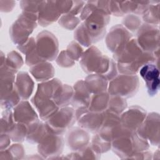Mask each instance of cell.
Masks as SVG:
<instances>
[{
	"mask_svg": "<svg viewBox=\"0 0 160 160\" xmlns=\"http://www.w3.org/2000/svg\"><path fill=\"white\" fill-rule=\"evenodd\" d=\"M117 69L124 74L134 75L144 64L152 63L157 59L152 53L146 52L138 45L136 39H130L114 54Z\"/></svg>",
	"mask_w": 160,
	"mask_h": 160,
	"instance_id": "6da1fadb",
	"label": "cell"
},
{
	"mask_svg": "<svg viewBox=\"0 0 160 160\" xmlns=\"http://www.w3.org/2000/svg\"><path fill=\"white\" fill-rule=\"evenodd\" d=\"M80 64L82 69L86 73L103 75L108 81L112 80L117 76V65L114 61L102 54L94 46L82 54Z\"/></svg>",
	"mask_w": 160,
	"mask_h": 160,
	"instance_id": "7a4b0ae2",
	"label": "cell"
},
{
	"mask_svg": "<svg viewBox=\"0 0 160 160\" xmlns=\"http://www.w3.org/2000/svg\"><path fill=\"white\" fill-rule=\"evenodd\" d=\"M38 15L23 12L9 29V34L12 41L18 45H22L29 39V36L36 28Z\"/></svg>",
	"mask_w": 160,
	"mask_h": 160,
	"instance_id": "3957f363",
	"label": "cell"
},
{
	"mask_svg": "<svg viewBox=\"0 0 160 160\" xmlns=\"http://www.w3.org/2000/svg\"><path fill=\"white\" fill-rule=\"evenodd\" d=\"M139 86V78L136 74H122L111 80L108 86V93L111 96L130 98L136 94Z\"/></svg>",
	"mask_w": 160,
	"mask_h": 160,
	"instance_id": "277c9868",
	"label": "cell"
},
{
	"mask_svg": "<svg viewBox=\"0 0 160 160\" xmlns=\"http://www.w3.org/2000/svg\"><path fill=\"white\" fill-rule=\"evenodd\" d=\"M76 120V111L74 109L70 107H63L46 121L51 132L61 134L71 128Z\"/></svg>",
	"mask_w": 160,
	"mask_h": 160,
	"instance_id": "5b68a950",
	"label": "cell"
},
{
	"mask_svg": "<svg viewBox=\"0 0 160 160\" xmlns=\"http://www.w3.org/2000/svg\"><path fill=\"white\" fill-rule=\"evenodd\" d=\"M137 42L143 51L155 55L159 51V31L155 25L144 24L138 32Z\"/></svg>",
	"mask_w": 160,
	"mask_h": 160,
	"instance_id": "8992f818",
	"label": "cell"
},
{
	"mask_svg": "<svg viewBox=\"0 0 160 160\" xmlns=\"http://www.w3.org/2000/svg\"><path fill=\"white\" fill-rule=\"evenodd\" d=\"M36 50L44 61H53L58 52V41L51 32L44 31L38 34L36 41Z\"/></svg>",
	"mask_w": 160,
	"mask_h": 160,
	"instance_id": "52a82bcc",
	"label": "cell"
},
{
	"mask_svg": "<svg viewBox=\"0 0 160 160\" xmlns=\"http://www.w3.org/2000/svg\"><path fill=\"white\" fill-rule=\"evenodd\" d=\"M136 132L139 137L149 141L152 145L158 146L159 144V114L151 112L148 114Z\"/></svg>",
	"mask_w": 160,
	"mask_h": 160,
	"instance_id": "ba28073f",
	"label": "cell"
},
{
	"mask_svg": "<svg viewBox=\"0 0 160 160\" xmlns=\"http://www.w3.org/2000/svg\"><path fill=\"white\" fill-rule=\"evenodd\" d=\"M61 134L50 131L39 142L38 147L39 154L45 158L59 156L63 149L64 141Z\"/></svg>",
	"mask_w": 160,
	"mask_h": 160,
	"instance_id": "9c48e42d",
	"label": "cell"
},
{
	"mask_svg": "<svg viewBox=\"0 0 160 160\" xmlns=\"http://www.w3.org/2000/svg\"><path fill=\"white\" fill-rule=\"evenodd\" d=\"M131 38L132 34L125 28L118 24L111 28L106 37V43L108 48L114 53L131 39Z\"/></svg>",
	"mask_w": 160,
	"mask_h": 160,
	"instance_id": "30bf717a",
	"label": "cell"
},
{
	"mask_svg": "<svg viewBox=\"0 0 160 160\" xmlns=\"http://www.w3.org/2000/svg\"><path fill=\"white\" fill-rule=\"evenodd\" d=\"M139 74L146 82L149 96H155L159 89V72L158 66L152 63L146 64L140 68Z\"/></svg>",
	"mask_w": 160,
	"mask_h": 160,
	"instance_id": "8fae6325",
	"label": "cell"
},
{
	"mask_svg": "<svg viewBox=\"0 0 160 160\" xmlns=\"http://www.w3.org/2000/svg\"><path fill=\"white\" fill-rule=\"evenodd\" d=\"M61 14L57 1H41L39 7L38 21L41 26H46L56 21Z\"/></svg>",
	"mask_w": 160,
	"mask_h": 160,
	"instance_id": "7c38bea8",
	"label": "cell"
},
{
	"mask_svg": "<svg viewBox=\"0 0 160 160\" xmlns=\"http://www.w3.org/2000/svg\"><path fill=\"white\" fill-rule=\"evenodd\" d=\"M146 111L139 106H132L120 117L121 126L131 131H136L145 119Z\"/></svg>",
	"mask_w": 160,
	"mask_h": 160,
	"instance_id": "4fadbf2b",
	"label": "cell"
},
{
	"mask_svg": "<svg viewBox=\"0 0 160 160\" xmlns=\"http://www.w3.org/2000/svg\"><path fill=\"white\" fill-rule=\"evenodd\" d=\"M104 119V112H94L86 111L78 120L79 126L91 132H98L101 129Z\"/></svg>",
	"mask_w": 160,
	"mask_h": 160,
	"instance_id": "5bb4252c",
	"label": "cell"
},
{
	"mask_svg": "<svg viewBox=\"0 0 160 160\" xmlns=\"http://www.w3.org/2000/svg\"><path fill=\"white\" fill-rule=\"evenodd\" d=\"M13 116L15 122L29 126L38 121V116L27 101L19 102L14 109Z\"/></svg>",
	"mask_w": 160,
	"mask_h": 160,
	"instance_id": "9a60e30c",
	"label": "cell"
},
{
	"mask_svg": "<svg viewBox=\"0 0 160 160\" xmlns=\"http://www.w3.org/2000/svg\"><path fill=\"white\" fill-rule=\"evenodd\" d=\"M89 142V136L85 129L76 128L71 129L68 134V146L73 151H82L88 146Z\"/></svg>",
	"mask_w": 160,
	"mask_h": 160,
	"instance_id": "2e32d148",
	"label": "cell"
},
{
	"mask_svg": "<svg viewBox=\"0 0 160 160\" xmlns=\"http://www.w3.org/2000/svg\"><path fill=\"white\" fill-rule=\"evenodd\" d=\"M91 94L84 81H78L74 86L71 104L73 106L78 108L82 107L88 108L91 97Z\"/></svg>",
	"mask_w": 160,
	"mask_h": 160,
	"instance_id": "e0dca14e",
	"label": "cell"
},
{
	"mask_svg": "<svg viewBox=\"0 0 160 160\" xmlns=\"http://www.w3.org/2000/svg\"><path fill=\"white\" fill-rule=\"evenodd\" d=\"M15 88L21 99L26 100L30 97L34 89V82L28 73L21 71L18 74Z\"/></svg>",
	"mask_w": 160,
	"mask_h": 160,
	"instance_id": "ac0fdd59",
	"label": "cell"
},
{
	"mask_svg": "<svg viewBox=\"0 0 160 160\" xmlns=\"http://www.w3.org/2000/svg\"><path fill=\"white\" fill-rule=\"evenodd\" d=\"M28 128V131L26 140L32 144L39 143L49 132L46 123L44 124L39 120L30 124Z\"/></svg>",
	"mask_w": 160,
	"mask_h": 160,
	"instance_id": "d6986e66",
	"label": "cell"
},
{
	"mask_svg": "<svg viewBox=\"0 0 160 160\" xmlns=\"http://www.w3.org/2000/svg\"><path fill=\"white\" fill-rule=\"evenodd\" d=\"M29 71L38 81H48L54 74L53 66L51 64L46 61L31 66Z\"/></svg>",
	"mask_w": 160,
	"mask_h": 160,
	"instance_id": "ffe728a7",
	"label": "cell"
},
{
	"mask_svg": "<svg viewBox=\"0 0 160 160\" xmlns=\"http://www.w3.org/2000/svg\"><path fill=\"white\" fill-rule=\"evenodd\" d=\"M84 82L90 92L92 94L104 92L108 88V79L101 74H90L86 77Z\"/></svg>",
	"mask_w": 160,
	"mask_h": 160,
	"instance_id": "44dd1931",
	"label": "cell"
},
{
	"mask_svg": "<svg viewBox=\"0 0 160 160\" xmlns=\"http://www.w3.org/2000/svg\"><path fill=\"white\" fill-rule=\"evenodd\" d=\"M110 95L106 92L94 94L91 97L88 109L90 112H102L107 110Z\"/></svg>",
	"mask_w": 160,
	"mask_h": 160,
	"instance_id": "7402d4cb",
	"label": "cell"
},
{
	"mask_svg": "<svg viewBox=\"0 0 160 160\" xmlns=\"http://www.w3.org/2000/svg\"><path fill=\"white\" fill-rule=\"evenodd\" d=\"M72 96V88L68 84H62L58 89L53 100L59 108H63L71 102Z\"/></svg>",
	"mask_w": 160,
	"mask_h": 160,
	"instance_id": "603a6c76",
	"label": "cell"
},
{
	"mask_svg": "<svg viewBox=\"0 0 160 160\" xmlns=\"http://www.w3.org/2000/svg\"><path fill=\"white\" fill-rule=\"evenodd\" d=\"M127 102L126 100L121 97L117 96H111L109 100L107 110L120 115L126 108Z\"/></svg>",
	"mask_w": 160,
	"mask_h": 160,
	"instance_id": "cb8c5ba5",
	"label": "cell"
},
{
	"mask_svg": "<svg viewBox=\"0 0 160 160\" xmlns=\"http://www.w3.org/2000/svg\"><path fill=\"white\" fill-rule=\"evenodd\" d=\"M28 131V126L18 122V124H14L8 134L13 141L22 142L27 136Z\"/></svg>",
	"mask_w": 160,
	"mask_h": 160,
	"instance_id": "d4e9b609",
	"label": "cell"
},
{
	"mask_svg": "<svg viewBox=\"0 0 160 160\" xmlns=\"http://www.w3.org/2000/svg\"><path fill=\"white\" fill-rule=\"evenodd\" d=\"M23 64L22 57L16 51H11L8 54L6 59L4 61V65L16 73Z\"/></svg>",
	"mask_w": 160,
	"mask_h": 160,
	"instance_id": "484cf974",
	"label": "cell"
},
{
	"mask_svg": "<svg viewBox=\"0 0 160 160\" xmlns=\"http://www.w3.org/2000/svg\"><path fill=\"white\" fill-rule=\"evenodd\" d=\"M151 2L147 11L144 13L142 18L146 24L152 25L159 24V3L152 4Z\"/></svg>",
	"mask_w": 160,
	"mask_h": 160,
	"instance_id": "4316f807",
	"label": "cell"
},
{
	"mask_svg": "<svg viewBox=\"0 0 160 160\" xmlns=\"http://www.w3.org/2000/svg\"><path fill=\"white\" fill-rule=\"evenodd\" d=\"M91 146L96 153L99 154L108 151L111 148V142L104 140L99 134H96L92 139Z\"/></svg>",
	"mask_w": 160,
	"mask_h": 160,
	"instance_id": "83f0119b",
	"label": "cell"
},
{
	"mask_svg": "<svg viewBox=\"0 0 160 160\" xmlns=\"http://www.w3.org/2000/svg\"><path fill=\"white\" fill-rule=\"evenodd\" d=\"M5 154V157L3 159H22L24 156V148L21 144H13L8 149L1 151Z\"/></svg>",
	"mask_w": 160,
	"mask_h": 160,
	"instance_id": "f1b7e54d",
	"label": "cell"
},
{
	"mask_svg": "<svg viewBox=\"0 0 160 160\" xmlns=\"http://www.w3.org/2000/svg\"><path fill=\"white\" fill-rule=\"evenodd\" d=\"M79 22V18L69 13L62 15L59 20V24L64 28L69 30L74 29Z\"/></svg>",
	"mask_w": 160,
	"mask_h": 160,
	"instance_id": "f546056e",
	"label": "cell"
},
{
	"mask_svg": "<svg viewBox=\"0 0 160 160\" xmlns=\"http://www.w3.org/2000/svg\"><path fill=\"white\" fill-rule=\"evenodd\" d=\"M122 24L130 31H135L141 26V19L138 16L129 14L123 19Z\"/></svg>",
	"mask_w": 160,
	"mask_h": 160,
	"instance_id": "4dcf8cb0",
	"label": "cell"
},
{
	"mask_svg": "<svg viewBox=\"0 0 160 160\" xmlns=\"http://www.w3.org/2000/svg\"><path fill=\"white\" fill-rule=\"evenodd\" d=\"M83 49L77 42L72 41L68 46L66 50L69 57L73 60H78L83 54Z\"/></svg>",
	"mask_w": 160,
	"mask_h": 160,
	"instance_id": "1f68e13d",
	"label": "cell"
},
{
	"mask_svg": "<svg viewBox=\"0 0 160 160\" xmlns=\"http://www.w3.org/2000/svg\"><path fill=\"white\" fill-rule=\"evenodd\" d=\"M41 2H34V1H21L20 4L23 12L27 13H31L34 14H37L38 16L39 7Z\"/></svg>",
	"mask_w": 160,
	"mask_h": 160,
	"instance_id": "d6a6232c",
	"label": "cell"
},
{
	"mask_svg": "<svg viewBox=\"0 0 160 160\" xmlns=\"http://www.w3.org/2000/svg\"><path fill=\"white\" fill-rule=\"evenodd\" d=\"M56 62L59 66L64 68H69L74 64V61L69 57L66 50L61 52Z\"/></svg>",
	"mask_w": 160,
	"mask_h": 160,
	"instance_id": "836d02e7",
	"label": "cell"
},
{
	"mask_svg": "<svg viewBox=\"0 0 160 160\" xmlns=\"http://www.w3.org/2000/svg\"><path fill=\"white\" fill-rule=\"evenodd\" d=\"M74 3H75V4H73L72 7L71 9L70 10L69 14H70L71 15L76 16V14H79L80 12V11L82 10V9L83 8V5L84 4V1H75Z\"/></svg>",
	"mask_w": 160,
	"mask_h": 160,
	"instance_id": "e575fe53",
	"label": "cell"
}]
</instances>
